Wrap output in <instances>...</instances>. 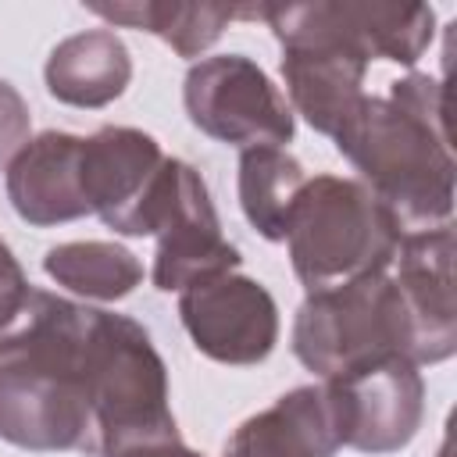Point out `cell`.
<instances>
[{
  "label": "cell",
  "mask_w": 457,
  "mask_h": 457,
  "mask_svg": "<svg viewBox=\"0 0 457 457\" xmlns=\"http://www.w3.org/2000/svg\"><path fill=\"white\" fill-rule=\"evenodd\" d=\"M261 18L282 43L289 111L321 136H336L343 118L364 96V71L375 57L411 68L436 36L428 4H264Z\"/></svg>",
  "instance_id": "1"
},
{
  "label": "cell",
  "mask_w": 457,
  "mask_h": 457,
  "mask_svg": "<svg viewBox=\"0 0 457 457\" xmlns=\"http://www.w3.org/2000/svg\"><path fill=\"white\" fill-rule=\"evenodd\" d=\"M96 307L32 289L21 318L0 336V439L96 457L89 414V332Z\"/></svg>",
  "instance_id": "2"
},
{
  "label": "cell",
  "mask_w": 457,
  "mask_h": 457,
  "mask_svg": "<svg viewBox=\"0 0 457 457\" xmlns=\"http://www.w3.org/2000/svg\"><path fill=\"white\" fill-rule=\"evenodd\" d=\"M332 139L403 236L450 225L453 154L439 79L411 71L389 86V96L364 93Z\"/></svg>",
  "instance_id": "3"
},
{
  "label": "cell",
  "mask_w": 457,
  "mask_h": 457,
  "mask_svg": "<svg viewBox=\"0 0 457 457\" xmlns=\"http://www.w3.org/2000/svg\"><path fill=\"white\" fill-rule=\"evenodd\" d=\"M400 225L357 179L314 175L303 182L289 225V261L307 293L393 268Z\"/></svg>",
  "instance_id": "4"
},
{
  "label": "cell",
  "mask_w": 457,
  "mask_h": 457,
  "mask_svg": "<svg viewBox=\"0 0 457 457\" xmlns=\"http://www.w3.org/2000/svg\"><path fill=\"white\" fill-rule=\"evenodd\" d=\"M89 414L96 457L179 432L168 403V368L150 332L136 318L100 307L89 332Z\"/></svg>",
  "instance_id": "5"
},
{
  "label": "cell",
  "mask_w": 457,
  "mask_h": 457,
  "mask_svg": "<svg viewBox=\"0 0 457 457\" xmlns=\"http://www.w3.org/2000/svg\"><path fill=\"white\" fill-rule=\"evenodd\" d=\"M293 353L321 382L378 357L414 364V332L393 271L307 293L293 318Z\"/></svg>",
  "instance_id": "6"
},
{
  "label": "cell",
  "mask_w": 457,
  "mask_h": 457,
  "mask_svg": "<svg viewBox=\"0 0 457 457\" xmlns=\"http://www.w3.org/2000/svg\"><path fill=\"white\" fill-rule=\"evenodd\" d=\"M189 121L228 146H286L296 132L293 111L268 71L243 54L196 61L182 82Z\"/></svg>",
  "instance_id": "7"
},
{
  "label": "cell",
  "mask_w": 457,
  "mask_h": 457,
  "mask_svg": "<svg viewBox=\"0 0 457 457\" xmlns=\"http://www.w3.org/2000/svg\"><path fill=\"white\" fill-rule=\"evenodd\" d=\"M171 157L161 143L129 125H104L82 136V196L89 214H96L118 236H154Z\"/></svg>",
  "instance_id": "8"
},
{
  "label": "cell",
  "mask_w": 457,
  "mask_h": 457,
  "mask_svg": "<svg viewBox=\"0 0 457 457\" xmlns=\"http://www.w3.org/2000/svg\"><path fill=\"white\" fill-rule=\"evenodd\" d=\"M321 386L343 446L361 453H396L421 428L425 382L407 357H378L325 378Z\"/></svg>",
  "instance_id": "9"
},
{
  "label": "cell",
  "mask_w": 457,
  "mask_h": 457,
  "mask_svg": "<svg viewBox=\"0 0 457 457\" xmlns=\"http://www.w3.org/2000/svg\"><path fill=\"white\" fill-rule=\"evenodd\" d=\"M179 318L193 346L218 364H261L278 343L275 296L239 271L186 286L179 293Z\"/></svg>",
  "instance_id": "10"
},
{
  "label": "cell",
  "mask_w": 457,
  "mask_h": 457,
  "mask_svg": "<svg viewBox=\"0 0 457 457\" xmlns=\"http://www.w3.org/2000/svg\"><path fill=\"white\" fill-rule=\"evenodd\" d=\"M154 236L157 253L150 278L161 293H182L200 278L236 271L243 261L239 250L221 236V221L200 171L179 157H171L168 168V186Z\"/></svg>",
  "instance_id": "11"
},
{
  "label": "cell",
  "mask_w": 457,
  "mask_h": 457,
  "mask_svg": "<svg viewBox=\"0 0 457 457\" xmlns=\"http://www.w3.org/2000/svg\"><path fill=\"white\" fill-rule=\"evenodd\" d=\"M393 278L403 296L414 364H439L457 350V296H453V225L400 236Z\"/></svg>",
  "instance_id": "12"
},
{
  "label": "cell",
  "mask_w": 457,
  "mask_h": 457,
  "mask_svg": "<svg viewBox=\"0 0 457 457\" xmlns=\"http://www.w3.org/2000/svg\"><path fill=\"white\" fill-rule=\"evenodd\" d=\"M82 136L71 132H39L32 136L7 164V200L14 214L36 228L64 225L86 218L82 196Z\"/></svg>",
  "instance_id": "13"
},
{
  "label": "cell",
  "mask_w": 457,
  "mask_h": 457,
  "mask_svg": "<svg viewBox=\"0 0 457 457\" xmlns=\"http://www.w3.org/2000/svg\"><path fill=\"white\" fill-rule=\"evenodd\" d=\"M339 446L325 386H296L246 418L221 457H336Z\"/></svg>",
  "instance_id": "14"
},
{
  "label": "cell",
  "mask_w": 457,
  "mask_h": 457,
  "mask_svg": "<svg viewBox=\"0 0 457 457\" xmlns=\"http://www.w3.org/2000/svg\"><path fill=\"white\" fill-rule=\"evenodd\" d=\"M54 100L82 111L107 107L132 82V57L111 29H89L61 39L43 68Z\"/></svg>",
  "instance_id": "15"
},
{
  "label": "cell",
  "mask_w": 457,
  "mask_h": 457,
  "mask_svg": "<svg viewBox=\"0 0 457 457\" xmlns=\"http://www.w3.org/2000/svg\"><path fill=\"white\" fill-rule=\"evenodd\" d=\"M111 25L139 29L164 39L179 57H200L221 39L236 18H261L264 4H179V0H121V4H86Z\"/></svg>",
  "instance_id": "16"
},
{
  "label": "cell",
  "mask_w": 457,
  "mask_h": 457,
  "mask_svg": "<svg viewBox=\"0 0 457 457\" xmlns=\"http://www.w3.org/2000/svg\"><path fill=\"white\" fill-rule=\"evenodd\" d=\"M307 182L303 164L286 146H250L239 154V207L271 243L286 239L293 204Z\"/></svg>",
  "instance_id": "17"
},
{
  "label": "cell",
  "mask_w": 457,
  "mask_h": 457,
  "mask_svg": "<svg viewBox=\"0 0 457 457\" xmlns=\"http://www.w3.org/2000/svg\"><path fill=\"white\" fill-rule=\"evenodd\" d=\"M43 271L75 296L86 300H121L143 282L139 257L121 243L79 239L57 243L43 257Z\"/></svg>",
  "instance_id": "18"
},
{
  "label": "cell",
  "mask_w": 457,
  "mask_h": 457,
  "mask_svg": "<svg viewBox=\"0 0 457 457\" xmlns=\"http://www.w3.org/2000/svg\"><path fill=\"white\" fill-rule=\"evenodd\" d=\"M29 132H32V114L25 96L7 79H0V171H7L11 157L32 139Z\"/></svg>",
  "instance_id": "19"
},
{
  "label": "cell",
  "mask_w": 457,
  "mask_h": 457,
  "mask_svg": "<svg viewBox=\"0 0 457 457\" xmlns=\"http://www.w3.org/2000/svg\"><path fill=\"white\" fill-rule=\"evenodd\" d=\"M29 296H32V282L25 278L14 250L0 239V336L21 318Z\"/></svg>",
  "instance_id": "20"
},
{
  "label": "cell",
  "mask_w": 457,
  "mask_h": 457,
  "mask_svg": "<svg viewBox=\"0 0 457 457\" xmlns=\"http://www.w3.org/2000/svg\"><path fill=\"white\" fill-rule=\"evenodd\" d=\"M107 457H204V453L189 450V446L182 443V436L175 432V436H157V439L129 443V446H121V450L107 453Z\"/></svg>",
  "instance_id": "21"
}]
</instances>
